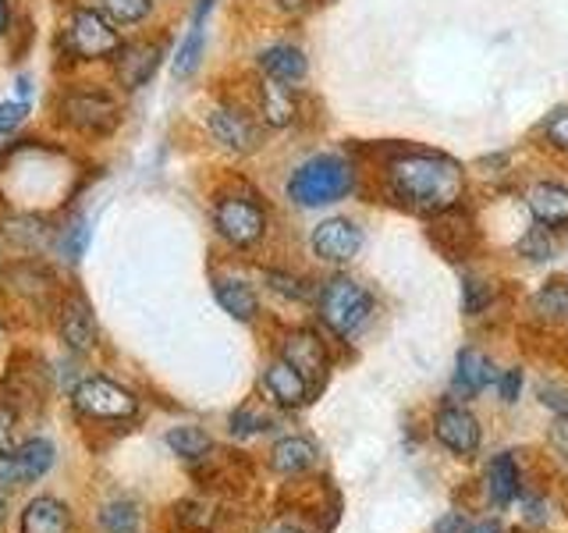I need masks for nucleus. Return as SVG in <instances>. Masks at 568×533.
Instances as JSON below:
<instances>
[{"instance_id":"1","label":"nucleus","mask_w":568,"mask_h":533,"mask_svg":"<svg viewBox=\"0 0 568 533\" xmlns=\"http://www.w3.org/2000/svg\"><path fill=\"white\" fill-rule=\"evenodd\" d=\"M387 195L416 213H448L466 195V171L458 160L434 150H398L384 164Z\"/></svg>"},{"instance_id":"2","label":"nucleus","mask_w":568,"mask_h":533,"mask_svg":"<svg viewBox=\"0 0 568 533\" xmlns=\"http://www.w3.org/2000/svg\"><path fill=\"white\" fill-rule=\"evenodd\" d=\"M355 189V164L342 153H316L292 171L288 178V200L295 207H331Z\"/></svg>"},{"instance_id":"3","label":"nucleus","mask_w":568,"mask_h":533,"mask_svg":"<svg viewBox=\"0 0 568 533\" xmlns=\"http://www.w3.org/2000/svg\"><path fill=\"white\" fill-rule=\"evenodd\" d=\"M316 310L327 331H334L337 338H352L355 331L366 328V320L373 313V295L355 278L337 274L324 281V289L316 295Z\"/></svg>"},{"instance_id":"4","label":"nucleus","mask_w":568,"mask_h":533,"mask_svg":"<svg viewBox=\"0 0 568 533\" xmlns=\"http://www.w3.org/2000/svg\"><path fill=\"white\" fill-rule=\"evenodd\" d=\"M213 228L235 249H253L266 235V210L253 192H224L213 203Z\"/></svg>"},{"instance_id":"5","label":"nucleus","mask_w":568,"mask_h":533,"mask_svg":"<svg viewBox=\"0 0 568 533\" xmlns=\"http://www.w3.org/2000/svg\"><path fill=\"white\" fill-rule=\"evenodd\" d=\"M64 47L68 53H75L79 61H103V58H118V50L124 43L111 18L93 8H79L64 29Z\"/></svg>"},{"instance_id":"6","label":"nucleus","mask_w":568,"mask_h":533,"mask_svg":"<svg viewBox=\"0 0 568 533\" xmlns=\"http://www.w3.org/2000/svg\"><path fill=\"white\" fill-rule=\"evenodd\" d=\"M61 118L85 135H111L121 124V107L100 89H75L61 100Z\"/></svg>"},{"instance_id":"7","label":"nucleus","mask_w":568,"mask_h":533,"mask_svg":"<svg viewBox=\"0 0 568 533\" xmlns=\"http://www.w3.org/2000/svg\"><path fill=\"white\" fill-rule=\"evenodd\" d=\"M75 409L89 420H132L139 413V399L106 378H85L75 388Z\"/></svg>"},{"instance_id":"8","label":"nucleus","mask_w":568,"mask_h":533,"mask_svg":"<svg viewBox=\"0 0 568 533\" xmlns=\"http://www.w3.org/2000/svg\"><path fill=\"white\" fill-rule=\"evenodd\" d=\"M206 129L221 150L235 153V157L256 153L263 147V129L242 111V107H227V103L213 107V111L206 114Z\"/></svg>"},{"instance_id":"9","label":"nucleus","mask_w":568,"mask_h":533,"mask_svg":"<svg viewBox=\"0 0 568 533\" xmlns=\"http://www.w3.org/2000/svg\"><path fill=\"white\" fill-rule=\"evenodd\" d=\"M53 466V444L50 441H26L22 449L0 452V491H18L40 480Z\"/></svg>"},{"instance_id":"10","label":"nucleus","mask_w":568,"mask_h":533,"mask_svg":"<svg viewBox=\"0 0 568 533\" xmlns=\"http://www.w3.org/2000/svg\"><path fill=\"white\" fill-rule=\"evenodd\" d=\"M310 245H313V253L324 263L342 266V263H352L355 257H359L363 231H359V224L348 221V218H327V221H320L313 228Z\"/></svg>"},{"instance_id":"11","label":"nucleus","mask_w":568,"mask_h":533,"mask_svg":"<svg viewBox=\"0 0 568 533\" xmlns=\"http://www.w3.org/2000/svg\"><path fill=\"white\" fill-rule=\"evenodd\" d=\"M434 431L444 449L455 452L458 459H473L479 449V423L469 409H462V405H444L434 420Z\"/></svg>"},{"instance_id":"12","label":"nucleus","mask_w":568,"mask_h":533,"mask_svg":"<svg viewBox=\"0 0 568 533\" xmlns=\"http://www.w3.org/2000/svg\"><path fill=\"white\" fill-rule=\"evenodd\" d=\"M281 360L292 363L313 388L324 381V373H327V349L313 331H292L288 338H284Z\"/></svg>"},{"instance_id":"13","label":"nucleus","mask_w":568,"mask_h":533,"mask_svg":"<svg viewBox=\"0 0 568 533\" xmlns=\"http://www.w3.org/2000/svg\"><path fill=\"white\" fill-rule=\"evenodd\" d=\"M260 384L266 391V399H271L274 405H281V409H298V405H306L310 395H313V384L284 360H274L271 366H266Z\"/></svg>"},{"instance_id":"14","label":"nucleus","mask_w":568,"mask_h":533,"mask_svg":"<svg viewBox=\"0 0 568 533\" xmlns=\"http://www.w3.org/2000/svg\"><path fill=\"white\" fill-rule=\"evenodd\" d=\"M526 207L537 224L550 231H568V185L565 182H532L526 189Z\"/></svg>"},{"instance_id":"15","label":"nucleus","mask_w":568,"mask_h":533,"mask_svg":"<svg viewBox=\"0 0 568 533\" xmlns=\"http://www.w3.org/2000/svg\"><path fill=\"white\" fill-rule=\"evenodd\" d=\"M160 58H164V43L160 40H142V43H129L118 50V79L124 89H139L153 79V71L160 68Z\"/></svg>"},{"instance_id":"16","label":"nucleus","mask_w":568,"mask_h":533,"mask_svg":"<svg viewBox=\"0 0 568 533\" xmlns=\"http://www.w3.org/2000/svg\"><path fill=\"white\" fill-rule=\"evenodd\" d=\"M61 338L71 352H89L97 345V320L82 295L64 299L61 306Z\"/></svg>"},{"instance_id":"17","label":"nucleus","mask_w":568,"mask_h":533,"mask_svg":"<svg viewBox=\"0 0 568 533\" xmlns=\"http://www.w3.org/2000/svg\"><path fill=\"white\" fill-rule=\"evenodd\" d=\"M501 370L494 366V360H487L479 349H462L455 360V388L462 395H479L484 388L497 384Z\"/></svg>"},{"instance_id":"18","label":"nucleus","mask_w":568,"mask_h":533,"mask_svg":"<svg viewBox=\"0 0 568 533\" xmlns=\"http://www.w3.org/2000/svg\"><path fill=\"white\" fill-rule=\"evenodd\" d=\"M298 114V103H295V93L288 82H277V79H266L260 82V118L263 124H271V129H288Z\"/></svg>"},{"instance_id":"19","label":"nucleus","mask_w":568,"mask_h":533,"mask_svg":"<svg viewBox=\"0 0 568 533\" xmlns=\"http://www.w3.org/2000/svg\"><path fill=\"white\" fill-rule=\"evenodd\" d=\"M213 299H217V306L227 316L242 320V324L256 320V313H260V295L253 292V284H245L239 278H217V281H213Z\"/></svg>"},{"instance_id":"20","label":"nucleus","mask_w":568,"mask_h":533,"mask_svg":"<svg viewBox=\"0 0 568 533\" xmlns=\"http://www.w3.org/2000/svg\"><path fill=\"white\" fill-rule=\"evenodd\" d=\"M260 68H263V76L266 79H277V82H302L306 79V53H302L298 47L292 43H274V47H266L260 53Z\"/></svg>"},{"instance_id":"21","label":"nucleus","mask_w":568,"mask_h":533,"mask_svg":"<svg viewBox=\"0 0 568 533\" xmlns=\"http://www.w3.org/2000/svg\"><path fill=\"white\" fill-rule=\"evenodd\" d=\"M71 515L58 497H32L22 512V533H68Z\"/></svg>"},{"instance_id":"22","label":"nucleus","mask_w":568,"mask_h":533,"mask_svg":"<svg viewBox=\"0 0 568 533\" xmlns=\"http://www.w3.org/2000/svg\"><path fill=\"white\" fill-rule=\"evenodd\" d=\"M316 462V444L310 438H281L271 452V466L284 476L310 470Z\"/></svg>"},{"instance_id":"23","label":"nucleus","mask_w":568,"mask_h":533,"mask_svg":"<svg viewBox=\"0 0 568 533\" xmlns=\"http://www.w3.org/2000/svg\"><path fill=\"white\" fill-rule=\"evenodd\" d=\"M487 487H490V502L494 505H508L515 494H519V470H515L511 455H497L487 470Z\"/></svg>"},{"instance_id":"24","label":"nucleus","mask_w":568,"mask_h":533,"mask_svg":"<svg viewBox=\"0 0 568 533\" xmlns=\"http://www.w3.org/2000/svg\"><path fill=\"white\" fill-rule=\"evenodd\" d=\"M168 449L182 459H203L210 452V434L200 426H171L168 431Z\"/></svg>"},{"instance_id":"25","label":"nucleus","mask_w":568,"mask_h":533,"mask_svg":"<svg viewBox=\"0 0 568 533\" xmlns=\"http://www.w3.org/2000/svg\"><path fill=\"white\" fill-rule=\"evenodd\" d=\"M100 526H103L106 533H139V505L129 502V497H121V502L103 505V512H100Z\"/></svg>"},{"instance_id":"26","label":"nucleus","mask_w":568,"mask_h":533,"mask_svg":"<svg viewBox=\"0 0 568 533\" xmlns=\"http://www.w3.org/2000/svg\"><path fill=\"white\" fill-rule=\"evenodd\" d=\"M555 231L550 228H544V224H537V228H529L526 235L519 239V245H515V253L519 257H526V260H532V263H547L550 257H555Z\"/></svg>"},{"instance_id":"27","label":"nucleus","mask_w":568,"mask_h":533,"mask_svg":"<svg viewBox=\"0 0 568 533\" xmlns=\"http://www.w3.org/2000/svg\"><path fill=\"white\" fill-rule=\"evenodd\" d=\"M203 47H206V40H203V26H192L189 36L182 40V47H178V53H174V76H178V79H189L192 71L200 68V61H203Z\"/></svg>"},{"instance_id":"28","label":"nucleus","mask_w":568,"mask_h":533,"mask_svg":"<svg viewBox=\"0 0 568 533\" xmlns=\"http://www.w3.org/2000/svg\"><path fill=\"white\" fill-rule=\"evenodd\" d=\"M532 310L547 320H558V316H568V284L565 281H550L544 289L532 295Z\"/></svg>"},{"instance_id":"29","label":"nucleus","mask_w":568,"mask_h":533,"mask_svg":"<svg viewBox=\"0 0 568 533\" xmlns=\"http://www.w3.org/2000/svg\"><path fill=\"white\" fill-rule=\"evenodd\" d=\"M153 0H103V14L114 26H139L150 14Z\"/></svg>"},{"instance_id":"30","label":"nucleus","mask_w":568,"mask_h":533,"mask_svg":"<svg viewBox=\"0 0 568 533\" xmlns=\"http://www.w3.org/2000/svg\"><path fill=\"white\" fill-rule=\"evenodd\" d=\"M540 139H544V147H550V150H558V153L568 157V103L544 118Z\"/></svg>"},{"instance_id":"31","label":"nucleus","mask_w":568,"mask_h":533,"mask_svg":"<svg viewBox=\"0 0 568 533\" xmlns=\"http://www.w3.org/2000/svg\"><path fill=\"white\" fill-rule=\"evenodd\" d=\"M85 249H89V224H85V218H79L61 231V253L71 263H79L85 257Z\"/></svg>"},{"instance_id":"32","label":"nucleus","mask_w":568,"mask_h":533,"mask_svg":"<svg viewBox=\"0 0 568 533\" xmlns=\"http://www.w3.org/2000/svg\"><path fill=\"white\" fill-rule=\"evenodd\" d=\"M266 281H271V289L284 299H306L310 289H306V281L302 278H292V274H281V271H271L266 274Z\"/></svg>"},{"instance_id":"33","label":"nucleus","mask_w":568,"mask_h":533,"mask_svg":"<svg viewBox=\"0 0 568 533\" xmlns=\"http://www.w3.org/2000/svg\"><path fill=\"white\" fill-rule=\"evenodd\" d=\"M26 114H29L26 100H4V103H0V135H11L18 124L26 121Z\"/></svg>"},{"instance_id":"34","label":"nucleus","mask_w":568,"mask_h":533,"mask_svg":"<svg viewBox=\"0 0 568 533\" xmlns=\"http://www.w3.org/2000/svg\"><path fill=\"white\" fill-rule=\"evenodd\" d=\"M266 431V416H256L253 409H239V413H231V434H260Z\"/></svg>"},{"instance_id":"35","label":"nucleus","mask_w":568,"mask_h":533,"mask_svg":"<svg viewBox=\"0 0 568 533\" xmlns=\"http://www.w3.org/2000/svg\"><path fill=\"white\" fill-rule=\"evenodd\" d=\"M519 391H523V370H505L501 378H497V395H501L505 405L519 402Z\"/></svg>"},{"instance_id":"36","label":"nucleus","mask_w":568,"mask_h":533,"mask_svg":"<svg viewBox=\"0 0 568 533\" xmlns=\"http://www.w3.org/2000/svg\"><path fill=\"white\" fill-rule=\"evenodd\" d=\"M540 402H544L547 409H555L558 416H568V391H565V388L544 384V388H540Z\"/></svg>"},{"instance_id":"37","label":"nucleus","mask_w":568,"mask_h":533,"mask_svg":"<svg viewBox=\"0 0 568 533\" xmlns=\"http://www.w3.org/2000/svg\"><path fill=\"white\" fill-rule=\"evenodd\" d=\"M484 306H487V292H484V284L469 278V281H466V310H469V313H479Z\"/></svg>"},{"instance_id":"38","label":"nucleus","mask_w":568,"mask_h":533,"mask_svg":"<svg viewBox=\"0 0 568 533\" xmlns=\"http://www.w3.org/2000/svg\"><path fill=\"white\" fill-rule=\"evenodd\" d=\"M14 438V409L11 405H0V452L8 449Z\"/></svg>"},{"instance_id":"39","label":"nucleus","mask_w":568,"mask_h":533,"mask_svg":"<svg viewBox=\"0 0 568 533\" xmlns=\"http://www.w3.org/2000/svg\"><path fill=\"white\" fill-rule=\"evenodd\" d=\"M550 441H555V449L568 459V416H558L555 431H550Z\"/></svg>"},{"instance_id":"40","label":"nucleus","mask_w":568,"mask_h":533,"mask_svg":"<svg viewBox=\"0 0 568 533\" xmlns=\"http://www.w3.org/2000/svg\"><path fill=\"white\" fill-rule=\"evenodd\" d=\"M213 0H195V11H192V26H203V18L210 14Z\"/></svg>"},{"instance_id":"41","label":"nucleus","mask_w":568,"mask_h":533,"mask_svg":"<svg viewBox=\"0 0 568 533\" xmlns=\"http://www.w3.org/2000/svg\"><path fill=\"white\" fill-rule=\"evenodd\" d=\"M466 533H505L501 523H476V526H466Z\"/></svg>"},{"instance_id":"42","label":"nucleus","mask_w":568,"mask_h":533,"mask_svg":"<svg viewBox=\"0 0 568 533\" xmlns=\"http://www.w3.org/2000/svg\"><path fill=\"white\" fill-rule=\"evenodd\" d=\"M8 26H11V11H8V0H0V36L8 32Z\"/></svg>"},{"instance_id":"43","label":"nucleus","mask_w":568,"mask_h":533,"mask_svg":"<svg viewBox=\"0 0 568 533\" xmlns=\"http://www.w3.org/2000/svg\"><path fill=\"white\" fill-rule=\"evenodd\" d=\"M29 93H32V86H29V79L22 76V79H18V100H29Z\"/></svg>"},{"instance_id":"44","label":"nucleus","mask_w":568,"mask_h":533,"mask_svg":"<svg viewBox=\"0 0 568 533\" xmlns=\"http://www.w3.org/2000/svg\"><path fill=\"white\" fill-rule=\"evenodd\" d=\"M266 533H302V530H295V526H274V530H266Z\"/></svg>"},{"instance_id":"45","label":"nucleus","mask_w":568,"mask_h":533,"mask_svg":"<svg viewBox=\"0 0 568 533\" xmlns=\"http://www.w3.org/2000/svg\"><path fill=\"white\" fill-rule=\"evenodd\" d=\"M4 512H8V505H4V502H0V520H4Z\"/></svg>"}]
</instances>
